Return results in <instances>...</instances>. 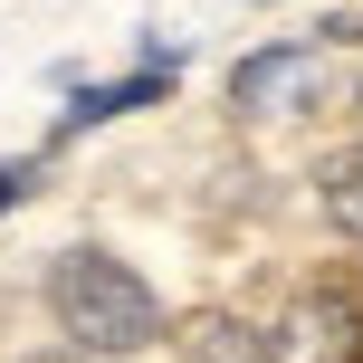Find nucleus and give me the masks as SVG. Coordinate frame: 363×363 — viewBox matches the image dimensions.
<instances>
[{"label":"nucleus","mask_w":363,"mask_h":363,"mask_svg":"<svg viewBox=\"0 0 363 363\" xmlns=\"http://www.w3.org/2000/svg\"><path fill=\"white\" fill-rule=\"evenodd\" d=\"M48 315L67 335V354H86V363H134L172 335L153 277L115 249H57L48 258Z\"/></svg>","instance_id":"f257e3e1"},{"label":"nucleus","mask_w":363,"mask_h":363,"mask_svg":"<svg viewBox=\"0 0 363 363\" xmlns=\"http://www.w3.org/2000/svg\"><path fill=\"white\" fill-rule=\"evenodd\" d=\"M258 335H268V363H363V296L296 287Z\"/></svg>","instance_id":"f03ea898"},{"label":"nucleus","mask_w":363,"mask_h":363,"mask_svg":"<svg viewBox=\"0 0 363 363\" xmlns=\"http://www.w3.org/2000/svg\"><path fill=\"white\" fill-rule=\"evenodd\" d=\"M315 67H325V38H277V48L239 57L230 67V115H296L315 96Z\"/></svg>","instance_id":"7ed1b4c3"},{"label":"nucleus","mask_w":363,"mask_h":363,"mask_svg":"<svg viewBox=\"0 0 363 363\" xmlns=\"http://www.w3.org/2000/svg\"><path fill=\"white\" fill-rule=\"evenodd\" d=\"M163 96H172V67L115 77V86H77V106H67V134H86V125H115V115H144V106H163Z\"/></svg>","instance_id":"20e7f679"},{"label":"nucleus","mask_w":363,"mask_h":363,"mask_svg":"<svg viewBox=\"0 0 363 363\" xmlns=\"http://www.w3.org/2000/svg\"><path fill=\"white\" fill-rule=\"evenodd\" d=\"M182 363H268V335L239 325V315H201L182 335Z\"/></svg>","instance_id":"39448f33"},{"label":"nucleus","mask_w":363,"mask_h":363,"mask_svg":"<svg viewBox=\"0 0 363 363\" xmlns=\"http://www.w3.org/2000/svg\"><path fill=\"white\" fill-rule=\"evenodd\" d=\"M325 220H335L345 239H363V144H345V153L325 163Z\"/></svg>","instance_id":"423d86ee"},{"label":"nucleus","mask_w":363,"mask_h":363,"mask_svg":"<svg viewBox=\"0 0 363 363\" xmlns=\"http://www.w3.org/2000/svg\"><path fill=\"white\" fill-rule=\"evenodd\" d=\"M19 191H29V163H0V211H10Z\"/></svg>","instance_id":"0eeeda50"},{"label":"nucleus","mask_w":363,"mask_h":363,"mask_svg":"<svg viewBox=\"0 0 363 363\" xmlns=\"http://www.w3.org/2000/svg\"><path fill=\"white\" fill-rule=\"evenodd\" d=\"M19 363H86V354H67V345H57V354H19Z\"/></svg>","instance_id":"6e6552de"}]
</instances>
